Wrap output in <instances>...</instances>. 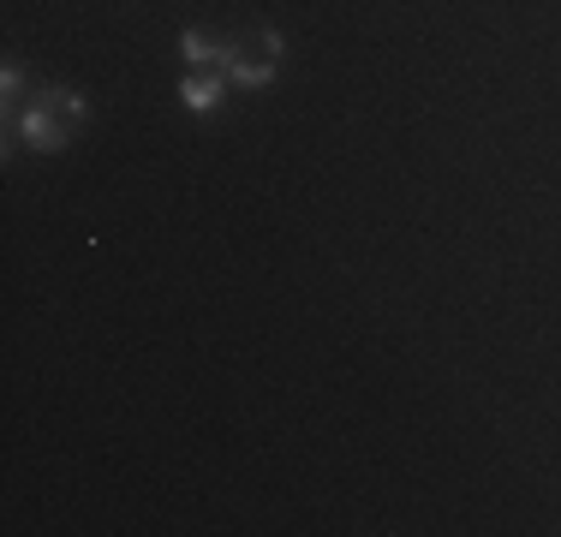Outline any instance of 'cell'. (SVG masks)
<instances>
[{
    "label": "cell",
    "mask_w": 561,
    "mask_h": 537,
    "mask_svg": "<svg viewBox=\"0 0 561 537\" xmlns=\"http://www.w3.org/2000/svg\"><path fill=\"white\" fill-rule=\"evenodd\" d=\"M78 126H90V96L72 84H36L31 102L19 114V144L36 156H60L72 150Z\"/></svg>",
    "instance_id": "cell-1"
},
{
    "label": "cell",
    "mask_w": 561,
    "mask_h": 537,
    "mask_svg": "<svg viewBox=\"0 0 561 537\" xmlns=\"http://www.w3.org/2000/svg\"><path fill=\"white\" fill-rule=\"evenodd\" d=\"M233 54H239V43H233V36H221V31H204V24L180 31V60L192 66V72H227Z\"/></svg>",
    "instance_id": "cell-2"
},
{
    "label": "cell",
    "mask_w": 561,
    "mask_h": 537,
    "mask_svg": "<svg viewBox=\"0 0 561 537\" xmlns=\"http://www.w3.org/2000/svg\"><path fill=\"white\" fill-rule=\"evenodd\" d=\"M227 90H233V84H227V72H185L180 78V107H185V114H197V119H209L227 102Z\"/></svg>",
    "instance_id": "cell-3"
},
{
    "label": "cell",
    "mask_w": 561,
    "mask_h": 537,
    "mask_svg": "<svg viewBox=\"0 0 561 537\" xmlns=\"http://www.w3.org/2000/svg\"><path fill=\"white\" fill-rule=\"evenodd\" d=\"M275 72H280V60L263 43H257V54H245V43H239V54L227 60V84L233 90H263V84H275Z\"/></svg>",
    "instance_id": "cell-4"
}]
</instances>
